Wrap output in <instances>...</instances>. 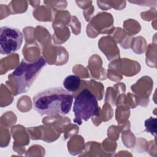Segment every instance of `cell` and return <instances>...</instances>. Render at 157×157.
I'll return each mask as SVG.
<instances>
[{
  "mask_svg": "<svg viewBox=\"0 0 157 157\" xmlns=\"http://www.w3.org/2000/svg\"><path fill=\"white\" fill-rule=\"evenodd\" d=\"M33 100L34 109L40 115L64 116L69 113L71 109L73 96L66 90L55 87L38 93Z\"/></svg>",
  "mask_w": 157,
  "mask_h": 157,
  "instance_id": "6da1fadb",
  "label": "cell"
},
{
  "mask_svg": "<svg viewBox=\"0 0 157 157\" xmlns=\"http://www.w3.org/2000/svg\"><path fill=\"white\" fill-rule=\"evenodd\" d=\"M46 64L45 59L40 56L35 61L28 62L23 59L16 69L9 75L17 83V93H26Z\"/></svg>",
  "mask_w": 157,
  "mask_h": 157,
  "instance_id": "7a4b0ae2",
  "label": "cell"
},
{
  "mask_svg": "<svg viewBox=\"0 0 157 157\" xmlns=\"http://www.w3.org/2000/svg\"><path fill=\"white\" fill-rule=\"evenodd\" d=\"M75 118L74 122L80 125L91 117L98 116L100 109L96 96L88 89L81 91L75 98L73 107Z\"/></svg>",
  "mask_w": 157,
  "mask_h": 157,
  "instance_id": "3957f363",
  "label": "cell"
},
{
  "mask_svg": "<svg viewBox=\"0 0 157 157\" xmlns=\"http://www.w3.org/2000/svg\"><path fill=\"white\" fill-rule=\"evenodd\" d=\"M23 36L18 29L11 26L0 28V52L9 55L17 51L23 43Z\"/></svg>",
  "mask_w": 157,
  "mask_h": 157,
  "instance_id": "277c9868",
  "label": "cell"
},
{
  "mask_svg": "<svg viewBox=\"0 0 157 157\" xmlns=\"http://www.w3.org/2000/svg\"><path fill=\"white\" fill-rule=\"evenodd\" d=\"M81 80L79 77L75 75L67 76L63 80V86L69 92L76 91L80 86Z\"/></svg>",
  "mask_w": 157,
  "mask_h": 157,
  "instance_id": "5b68a950",
  "label": "cell"
},
{
  "mask_svg": "<svg viewBox=\"0 0 157 157\" xmlns=\"http://www.w3.org/2000/svg\"><path fill=\"white\" fill-rule=\"evenodd\" d=\"M145 131L150 132L151 134L156 135V118L150 117L145 121Z\"/></svg>",
  "mask_w": 157,
  "mask_h": 157,
  "instance_id": "8992f818",
  "label": "cell"
}]
</instances>
